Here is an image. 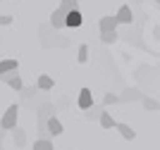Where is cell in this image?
I'll return each mask as SVG.
<instances>
[{"label": "cell", "instance_id": "6da1fadb", "mask_svg": "<svg viewBox=\"0 0 160 150\" xmlns=\"http://www.w3.org/2000/svg\"><path fill=\"white\" fill-rule=\"evenodd\" d=\"M79 10V0H60V5L55 7V12L50 14V24L53 29H62L67 24V14Z\"/></svg>", "mask_w": 160, "mask_h": 150}, {"label": "cell", "instance_id": "7a4b0ae2", "mask_svg": "<svg viewBox=\"0 0 160 150\" xmlns=\"http://www.w3.org/2000/svg\"><path fill=\"white\" fill-rule=\"evenodd\" d=\"M50 117H55V105L43 103L38 107V112H36V124H38V136L41 138H50V133H48V119Z\"/></svg>", "mask_w": 160, "mask_h": 150}, {"label": "cell", "instance_id": "3957f363", "mask_svg": "<svg viewBox=\"0 0 160 150\" xmlns=\"http://www.w3.org/2000/svg\"><path fill=\"white\" fill-rule=\"evenodd\" d=\"M117 17H100L98 29H100V41L103 43H115L117 41Z\"/></svg>", "mask_w": 160, "mask_h": 150}, {"label": "cell", "instance_id": "277c9868", "mask_svg": "<svg viewBox=\"0 0 160 150\" xmlns=\"http://www.w3.org/2000/svg\"><path fill=\"white\" fill-rule=\"evenodd\" d=\"M17 117H19V105L14 103V105H10L5 110V114L0 119V129L2 131H14L17 129Z\"/></svg>", "mask_w": 160, "mask_h": 150}, {"label": "cell", "instance_id": "5b68a950", "mask_svg": "<svg viewBox=\"0 0 160 150\" xmlns=\"http://www.w3.org/2000/svg\"><path fill=\"white\" fill-rule=\"evenodd\" d=\"M0 81H5L7 86H10V88H12V91H24V81H22V76L17 72H10V74H2V76H0Z\"/></svg>", "mask_w": 160, "mask_h": 150}, {"label": "cell", "instance_id": "8992f818", "mask_svg": "<svg viewBox=\"0 0 160 150\" xmlns=\"http://www.w3.org/2000/svg\"><path fill=\"white\" fill-rule=\"evenodd\" d=\"M77 105H79V110H91L93 107V91L91 88H81L79 98H77Z\"/></svg>", "mask_w": 160, "mask_h": 150}, {"label": "cell", "instance_id": "52a82bcc", "mask_svg": "<svg viewBox=\"0 0 160 150\" xmlns=\"http://www.w3.org/2000/svg\"><path fill=\"white\" fill-rule=\"evenodd\" d=\"M115 17H117L120 24H132V22H134V12H132V7H129V5H122Z\"/></svg>", "mask_w": 160, "mask_h": 150}, {"label": "cell", "instance_id": "ba28073f", "mask_svg": "<svg viewBox=\"0 0 160 150\" xmlns=\"http://www.w3.org/2000/svg\"><path fill=\"white\" fill-rule=\"evenodd\" d=\"M62 131H65V129H62V122L58 117H50V119H48V133H50V136L58 138V136H62Z\"/></svg>", "mask_w": 160, "mask_h": 150}, {"label": "cell", "instance_id": "9c48e42d", "mask_svg": "<svg viewBox=\"0 0 160 150\" xmlns=\"http://www.w3.org/2000/svg\"><path fill=\"white\" fill-rule=\"evenodd\" d=\"M115 129L122 133V138H124V141H134V138H136V131H134L129 124H122V122H117V126H115Z\"/></svg>", "mask_w": 160, "mask_h": 150}, {"label": "cell", "instance_id": "30bf717a", "mask_svg": "<svg viewBox=\"0 0 160 150\" xmlns=\"http://www.w3.org/2000/svg\"><path fill=\"white\" fill-rule=\"evenodd\" d=\"M55 86V81L48 74H38V79H36V88H41V91H50Z\"/></svg>", "mask_w": 160, "mask_h": 150}, {"label": "cell", "instance_id": "8fae6325", "mask_svg": "<svg viewBox=\"0 0 160 150\" xmlns=\"http://www.w3.org/2000/svg\"><path fill=\"white\" fill-rule=\"evenodd\" d=\"M19 69V62L17 60H2L0 62V76L2 74H10V72H17Z\"/></svg>", "mask_w": 160, "mask_h": 150}, {"label": "cell", "instance_id": "7c38bea8", "mask_svg": "<svg viewBox=\"0 0 160 150\" xmlns=\"http://www.w3.org/2000/svg\"><path fill=\"white\" fill-rule=\"evenodd\" d=\"M81 22H84L81 12H79V10H74V12L67 14V24H65V26H69V29H77V26H81Z\"/></svg>", "mask_w": 160, "mask_h": 150}, {"label": "cell", "instance_id": "4fadbf2b", "mask_svg": "<svg viewBox=\"0 0 160 150\" xmlns=\"http://www.w3.org/2000/svg\"><path fill=\"white\" fill-rule=\"evenodd\" d=\"M98 122H100V126H103V129H115V126H117V122L112 119V114H110V112H103Z\"/></svg>", "mask_w": 160, "mask_h": 150}, {"label": "cell", "instance_id": "5bb4252c", "mask_svg": "<svg viewBox=\"0 0 160 150\" xmlns=\"http://www.w3.org/2000/svg\"><path fill=\"white\" fill-rule=\"evenodd\" d=\"M12 138H14V145H17V148H24V145H27V133L22 129H14Z\"/></svg>", "mask_w": 160, "mask_h": 150}, {"label": "cell", "instance_id": "9a60e30c", "mask_svg": "<svg viewBox=\"0 0 160 150\" xmlns=\"http://www.w3.org/2000/svg\"><path fill=\"white\" fill-rule=\"evenodd\" d=\"M33 150H55V148H53V141H50V138H38V141L33 143Z\"/></svg>", "mask_w": 160, "mask_h": 150}, {"label": "cell", "instance_id": "2e32d148", "mask_svg": "<svg viewBox=\"0 0 160 150\" xmlns=\"http://www.w3.org/2000/svg\"><path fill=\"white\" fill-rule=\"evenodd\" d=\"M77 60H79L81 65H84V62L88 60V46H84V43L79 46V50H77Z\"/></svg>", "mask_w": 160, "mask_h": 150}, {"label": "cell", "instance_id": "e0dca14e", "mask_svg": "<svg viewBox=\"0 0 160 150\" xmlns=\"http://www.w3.org/2000/svg\"><path fill=\"white\" fill-rule=\"evenodd\" d=\"M122 100H143V95H141L139 91H124V95H122Z\"/></svg>", "mask_w": 160, "mask_h": 150}, {"label": "cell", "instance_id": "ac0fdd59", "mask_svg": "<svg viewBox=\"0 0 160 150\" xmlns=\"http://www.w3.org/2000/svg\"><path fill=\"white\" fill-rule=\"evenodd\" d=\"M103 112H105L103 107H96V105H93V107L86 112V119H100V114H103Z\"/></svg>", "mask_w": 160, "mask_h": 150}, {"label": "cell", "instance_id": "d6986e66", "mask_svg": "<svg viewBox=\"0 0 160 150\" xmlns=\"http://www.w3.org/2000/svg\"><path fill=\"white\" fill-rule=\"evenodd\" d=\"M141 103H143L146 110H160V103H158V100H153V98H143Z\"/></svg>", "mask_w": 160, "mask_h": 150}, {"label": "cell", "instance_id": "ffe728a7", "mask_svg": "<svg viewBox=\"0 0 160 150\" xmlns=\"http://www.w3.org/2000/svg\"><path fill=\"white\" fill-rule=\"evenodd\" d=\"M120 95H115V93H105V98H103V105H115V103H120Z\"/></svg>", "mask_w": 160, "mask_h": 150}, {"label": "cell", "instance_id": "44dd1931", "mask_svg": "<svg viewBox=\"0 0 160 150\" xmlns=\"http://www.w3.org/2000/svg\"><path fill=\"white\" fill-rule=\"evenodd\" d=\"M7 24H12V17L10 14H0V26H7Z\"/></svg>", "mask_w": 160, "mask_h": 150}, {"label": "cell", "instance_id": "7402d4cb", "mask_svg": "<svg viewBox=\"0 0 160 150\" xmlns=\"http://www.w3.org/2000/svg\"><path fill=\"white\" fill-rule=\"evenodd\" d=\"M155 2H158V5H160V0H155Z\"/></svg>", "mask_w": 160, "mask_h": 150}, {"label": "cell", "instance_id": "603a6c76", "mask_svg": "<svg viewBox=\"0 0 160 150\" xmlns=\"http://www.w3.org/2000/svg\"><path fill=\"white\" fill-rule=\"evenodd\" d=\"M0 150H2V148H0Z\"/></svg>", "mask_w": 160, "mask_h": 150}]
</instances>
